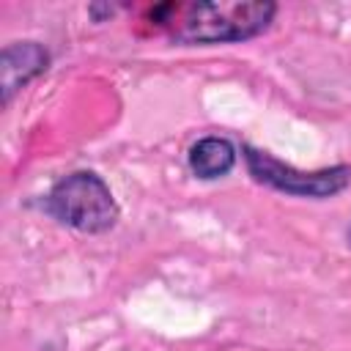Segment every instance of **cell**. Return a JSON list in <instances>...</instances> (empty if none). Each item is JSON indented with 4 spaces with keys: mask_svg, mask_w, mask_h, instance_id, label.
<instances>
[{
    "mask_svg": "<svg viewBox=\"0 0 351 351\" xmlns=\"http://www.w3.org/2000/svg\"><path fill=\"white\" fill-rule=\"evenodd\" d=\"M44 211L82 233L110 230L118 219V203L110 186L88 170L60 178L44 197Z\"/></svg>",
    "mask_w": 351,
    "mask_h": 351,
    "instance_id": "obj_2",
    "label": "cell"
},
{
    "mask_svg": "<svg viewBox=\"0 0 351 351\" xmlns=\"http://www.w3.org/2000/svg\"><path fill=\"white\" fill-rule=\"evenodd\" d=\"M348 239H351V233H348Z\"/></svg>",
    "mask_w": 351,
    "mask_h": 351,
    "instance_id": "obj_6",
    "label": "cell"
},
{
    "mask_svg": "<svg viewBox=\"0 0 351 351\" xmlns=\"http://www.w3.org/2000/svg\"><path fill=\"white\" fill-rule=\"evenodd\" d=\"M274 3L261 0H217V3H165L151 11L156 27L186 44L244 41L269 27Z\"/></svg>",
    "mask_w": 351,
    "mask_h": 351,
    "instance_id": "obj_1",
    "label": "cell"
},
{
    "mask_svg": "<svg viewBox=\"0 0 351 351\" xmlns=\"http://www.w3.org/2000/svg\"><path fill=\"white\" fill-rule=\"evenodd\" d=\"M47 49L36 41H19L8 44L3 49V101L8 104L14 90H19L27 80L41 74L47 69Z\"/></svg>",
    "mask_w": 351,
    "mask_h": 351,
    "instance_id": "obj_4",
    "label": "cell"
},
{
    "mask_svg": "<svg viewBox=\"0 0 351 351\" xmlns=\"http://www.w3.org/2000/svg\"><path fill=\"white\" fill-rule=\"evenodd\" d=\"M244 159H247L250 173L255 176V181L269 184L288 195H299V197H329L351 184V167H329V170L304 173V170L282 165L271 154L255 151L250 145L244 148Z\"/></svg>",
    "mask_w": 351,
    "mask_h": 351,
    "instance_id": "obj_3",
    "label": "cell"
},
{
    "mask_svg": "<svg viewBox=\"0 0 351 351\" xmlns=\"http://www.w3.org/2000/svg\"><path fill=\"white\" fill-rule=\"evenodd\" d=\"M236 165V148L222 137H203L189 151V167L197 178L228 176Z\"/></svg>",
    "mask_w": 351,
    "mask_h": 351,
    "instance_id": "obj_5",
    "label": "cell"
}]
</instances>
